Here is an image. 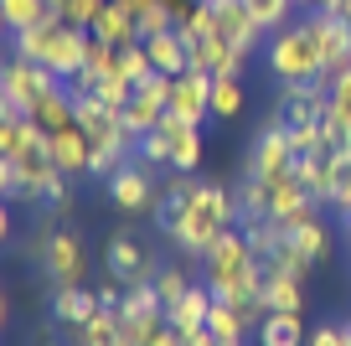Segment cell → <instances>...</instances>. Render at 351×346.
<instances>
[{"label":"cell","instance_id":"1","mask_svg":"<svg viewBox=\"0 0 351 346\" xmlns=\"http://www.w3.org/2000/svg\"><path fill=\"white\" fill-rule=\"evenodd\" d=\"M228 227H238V192H228V186H217V181H191V202L181 207V217L171 222L165 238L186 253V259L202 264V253H207Z\"/></svg>","mask_w":351,"mask_h":346},{"label":"cell","instance_id":"2","mask_svg":"<svg viewBox=\"0 0 351 346\" xmlns=\"http://www.w3.org/2000/svg\"><path fill=\"white\" fill-rule=\"evenodd\" d=\"M88 26H73L67 16H47V21H36V26H26V32H16L11 36V52L16 57H26V62H42V67H52L62 83H73L77 73L88 67Z\"/></svg>","mask_w":351,"mask_h":346},{"label":"cell","instance_id":"3","mask_svg":"<svg viewBox=\"0 0 351 346\" xmlns=\"http://www.w3.org/2000/svg\"><path fill=\"white\" fill-rule=\"evenodd\" d=\"M263 62H269V73H274L279 83H315V78H326V57H320V36H315V26H310V16L269 32Z\"/></svg>","mask_w":351,"mask_h":346},{"label":"cell","instance_id":"4","mask_svg":"<svg viewBox=\"0 0 351 346\" xmlns=\"http://www.w3.org/2000/svg\"><path fill=\"white\" fill-rule=\"evenodd\" d=\"M36 253H42V274L52 290H67V284H83L88 274V249L73 227H47L36 238Z\"/></svg>","mask_w":351,"mask_h":346},{"label":"cell","instance_id":"5","mask_svg":"<svg viewBox=\"0 0 351 346\" xmlns=\"http://www.w3.org/2000/svg\"><path fill=\"white\" fill-rule=\"evenodd\" d=\"M124 114V130L140 140V135H150V130H160V119L171 114V78L165 73H150L145 83H134V93H130V104L119 108Z\"/></svg>","mask_w":351,"mask_h":346},{"label":"cell","instance_id":"6","mask_svg":"<svg viewBox=\"0 0 351 346\" xmlns=\"http://www.w3.org/2000/svg\"><path fill=\"white\" fill-rule=\"evenodd\" d=\"M295 140H289V124L285 119H269L258 130V140H253V150H248V176L253 181H274V176H285V171H295Z\"/></svg>","mask_w":351,"mask_h":346},{"label":"cell","instance_id":"7","mask_svg":"<svg viewBox=\"0 0 351 346\" xmlns=\"http://www.w3.org/2000/svg\"><path fill=\"white\" fill-rule=\"evenodd\" d=\"M52 78H57L52 67L26 62V57H16V52H11V62L0 67V114H26V104H32V98L42 93Z\"/></svg>","mask_w":351,"mask_h":346},{"label":"cell","instance_id":"8","mask_svg":"<svg viewBox=\"0 0 351 346\" xmlns=\"http://www.w3.org/2000/svg\"><path fill=\"white\" fill-rule=\"evenodd\" d=\"M109 202L119 207L124 217H140V212H155L160 207V186H155V171L140 161H130L124 171L109 176Z\"/></svg>","mask_w":351,"mask_h":346},{"label":"cell","instance_id":"9","mask_svg":"<svg viewBox=\"0 0 351 346\" xmlns=\"http://www.w3.org/2000/svg\"><path fill=\"white\" fill-rule=\"evenodd\" d=\"M171 114L186 124H207L212 119V73L186 67V73L171 78Z\"/></svg>","mask_w":351,"mask_h":346},{"label":"cell","instance_id":"10","mask_svg":"<svg viewBox=\"0 0 351 346\" xmlns=\"http://www.w3.org/2000/svg\"><path fill=\"white\" fill-rule=\"evenodd\" d=\"M104 269H109L114 279H124V284H145V279H155V269H160V264H150L145 243L119 227V233L109 238V249H104Z\"/></svg>","mask_w":351,"mask_h":346},{"label":"cell","instance_id":"11","mask_svg":"<svg viewBox=\"0 0 351 346\" xmlns=\"http://www.w3.org/2000/svg\"><path fill=\"white\" fill-rule=\"evenodd\" d=\"M212 32H217L228 47H238L243 57H253V47H258L263 26L253 21V11L243 5V0H217V5H212Z\"/></svg>","mask_w":351,"mask_h":346},{"label":"cell","instance_id":"12","mask_svg":"<svg viewBox=\"0 0 351 346\" xmlns=\"http://www.w3.org/2000/svg\"><path fill=\"white\" fill-rule=\"evenodd\" d=\"M310 26L320 36V57H326V78L351 67V21L346 16H330V11H310Z\"/></svg>","mask_w":351,"mask_h":346},{"label":"cell","instance_id":"13","mask_svg":"<svg viewBox=\"0 0 351 346\" xmlns=\"http://www.w3.org/2000/svg\"><path fill=\"white\" fill-rule=\"evenodd\" d=\"M47 150H52L57 171H67V176H88V161H93V140H88V130H83L77 119L47 135Z\"/></svg>","mask_w":351,"mask_h":346},{"label":"cell","instance_id":"14","mask_svg":"<svg viewBox=\"0 0 351 346\" xmlns=\"http://www.w3.org/2000/svg\"><path fill=\"white\" fill-rule=\"evenodd\" d=\"M326 135H330V145H346L351 140V67H341V73H330L326 78Z\"/></svg>","mask_w":351,"mask_h":346},{"label":"cell","instance_id":"15","mask_svg":"<svg viewBox=\"0 0 351 346\" xmlns=\"http://www.w3.org/2000/svg\"><path fill=\"white\" fill-rule=\"evenodd\" d=\"M160 130H165V140H171V171L191 176L202 165V124H186V119H176V114H165Z\"/></svg>","mask_w":351,"mask_h":346},{"label":"cell","instance_id":"16","mask_svg":"<svg viewBox=\"0 0 351 346\" xmlns=\"http://www.w3.org/2000/svg\"><path fill=\"white\" fill-rule=\"evenodd\" d=\"M212 300H217V295H212V284H191L186 295H181V300L171 305V325L181 336H197V331H207V315H212Z\"/></svg>","mask_w":351,"mask_h":346},{"label":"cell","instance_id":"17","mask_svg":"<svg viewBox=\"0 0 351 346\" xmlns=\"http://www.w3.org/2000/svg\"><path fill=\"white\" fill-rule=\"evenodd\" d=\"M295 171H300V181L310 186V196H315L320 207H330L336 202V150H320V155H300L295 161Z\"/></svg>","mask_w":351,"mask_h":346},{"label":"cell","instance_id":"18","mask_svg":"<svg viewBox=\"0 0 351 346\" xmlns=\"http://www.w3.org/2000/svg\"><path fill=\"white\" fill-rule=\"evenodd\" d=\"M145 47H150L155 73H165V78H176V73H186V67H191V47H186V36H181V26L145 36Z\"/></svg>","mask_w":351,"mask_h":346},{"label":"cell","instance_id":"19","mask_svg":"<svg viewBox=\"0 0 351 346\" xmlns=\"http://www.w3.org/2000/svg\"><path fill=\"white\" fill-rule=\"evenodd\" d=\"M88 32H93V36H104V42H114V47L145 42V36H140V16H134L130 5H124V0H109V5L99 11V21L88 26Z\"/></svg>","mask_w":351,"mask_h":346},{"label":"cell","instance_id":"20","mask_svg":"<svg viewBox=\"0 0 351 346\" xmlns=\"http://www.w3.org/2000/svg\"><path fill=\"white\" fill-rule=\"evenodd\" d=\"M67 341H73V346H130V341H124V325H119V310H104V305L88 315L83 325H73Z\"/></svg>","mask_w":351,"mask_h":346},{"label":"cell","instance_id":"21","mask_svg":"<svg viewBox=\"0 0 351 346\" xmlns=\"http://www.w3.org/2000/svg\"><path fill=\"white\" fill-rule=\"evenodd\" d=\"M305 315L300 310H263L258 321V346H305Z\"/></svg>","mask_w":351,"mask_h":346},{"label":"cell","instance_id":"22","mask_svg":"<svg viewBox=\"0 0 351 346\" xmlns=\"http://www.w3.org/2000/svg\"><path fill=\"white\" fill-rule=\"evenodd\" d=\"M93 310H99V295H93V290H83V284L52 290V321H57V325H67V331H73V325H83Z\"/></svg>","mask_w":351,"mask_h":346},{"label":"cell","instance_id":"23","mask_svg":"<svg viewBox=\"0 0 351 346\" xmlns=\"http://www.w3.org/2000/svg\"><path fill=\"white\" fill-rule=\"evenodd\" d=\"M207 331L217 336L222 346H243V341H248V331H253V321L232 300H222V295H217V300H212V315H207Z\"/></svg>","mask_w":351,"mask_h":346},{"label":"cell","instance_id":"24","mask_svg":"<svg viewBox=\"0 0 351 346\" xmlns=\"http://www.w3.org/2000/svg\"><path fill=\"white\" fill-rule=\"evenodd\" d=\"M300 284H305V274L263 269V310H300Z\"/></svg>","mask_w":351,"mask_h":346},{"label":"cell","instance_id":"25","mask_svg":"<svg viewBox=\"0 0 351 346\" xmlns=\"http://www.w3.org/2000/svg\"><path fill=\"white\" fill-rule=\"evenodd\" d=\"M289 243L300 249V259H305V264H326L330 259V227L320 222V212L305 217L300 227H289Z\"/></svg>","mask_w":351,"mask_h":346},{"label":"cell","instance_id":"26","mask_svg":"<svg viewBox=\"0 0 351 346\" xmlns=\"http://www.w3.org/2000/svg\"><path fill=\"white\" fill-rule=\"evenodd\" d=\"M36 140H47L42 130H36L32 119H26V114H0V155H21V150H32Z\"/></svg>","mask_w":351,"mask_h":346},{"label":"cell","instance_id":"27","mask_svg":"<svg viewBox=\"0 0 351 346\" xmlns=\"http://www.w3.org/2000/svg\"><path fill=\"white\" fill-rule=\"evenodd\" d=\"M52 16V5L47 0H0V21H5V32H26V26H36V21H47Z\"/></svg>","mask_w":351,"mask_h":346},{"label":"cell","instance_id":"28","mask_svg":"<svg viewBox=\"0 0 351 346\" xmlns=\"http://www.w3.org/2000/svg\"><path fill=\"white\" fill-rule=\"evenodd\" d=\"M243 104V78H212V119H238Z\"/></svg>","mask_w":351,"mask_h":346},{"label":"cell","instance_id":"29","mask_svg":"<svg viewBox=\"0 0 351 346\" xmlns=\"http://www.w3.org/2000/svg\"><path fill=\"white\" fill-rule=\"evenodd\" d=\"M134 161L150 165V171H171V140H165V130H150L134 140Z\"/></svg>","mask_w":351,"mask_h":346},{"label":"cell","instance_id":"30","mask_svg":"<svg viewBox=\"0 0 351 346\" xmlns=\"http://www.w3.org/2000/svg\"><path fill=\"white\" fill-rule=\"evenodd\" d=\"M124 315H165V300H160V290H155V279H145V284H130L124 290V305H119Z\"/></svg>","mask_w":351,"mask_h":346},{"label":"cell","instance_id":"31","mask_svg":"<svg viewBox=\"0 0 351 346\" xmlns=\"http://www.w3.org/2000/svg\"><path fill=\"white\" fill-rule=\"evenodd\" d=\"M253 11V21L263 26V32H279V26L295 21V0H243Z\"/></svg>","mask_w":351,"mask_h":346},{"label":"cell","instance_id":"32","mask_svg":"<svg viewBox=\"0 0 351 346\" xmlns=\"http://www.w3.org/2000/svg\"><path fill=\"white\" fill-rule=\"evenodd\" d=\"M155 290H160L165 310H171V305L181 300V295H186V290H191V274L181 269V264H160V269H155Z\"/></svg>","mask_w":351,"mask_h":346},{"label":"cell","instance_id":"33","mask_svg":"<svg viewBox=\"0 0 351 346\" xmlns=\"http://www.w3.org/2000/svg\"><path fill=\"white\" fill-rule=\"evenodd\" d=\"M119 73L130 78V83H145V78L155 73V62H150V47H145V42L119 47Z\"/></svg>","mask_w":351,"mask_h":346},{"label":"cell","instance_id":"34","mask_svg":"<svg viewBox=\"0 0 351 346\" xmlns=\"http://www.w3.org/2000/svg\"><path fill=\"white\" fill-rule=\"evenodd\" d=\"M104 5H109V0H67V5H62V16H67L73 26H93Z\"/></svg>","mask_w":351,"mask_h":346},{"label":"cell","instance_id":"35","mask_svg":"<svg viewBox=\"0 0 351 346\" xmlns=\"http://www.w3.org/2000/svg\"><path fill=\"white\" fill-rule=\"evenodd\" d=\"M305 346H351V325H315Z\"/></svg>","mask_w":351,"mask_h":346},{"label":"cell","instance_id":"36","mask_svg":"<svg viewBox=\"0 0 351 346\" xmlns=\"http://www.w3.org/2000/svg\"><path fill=\"white\" fill-rule=\"evenodd\" d=\"M310 11H330V16H346V0H310L305 5V16Z\"/></svg>","mask_w":351,"mask_h":346},{"label":"cell","instance_id":"37","mask_svg":"<svg viewBox=\"0 0 351 346\" xmlns=\"http://www.w3.org/2000/svg\"><path fill=\"white\" fill-rule=\"evenodd\" d=\"M186 346H222L212 331H197V336H186Z\"/></svg>","mask_w":351,"mask_h":346},{"label":"cell","instance_id":"38","mask_svg":"<svg viewBox=\"0 0 351 346\" xmlns=\"http://www.w3.org/2000/svg\"><path fill=\"white\" fill-rule=\"evenodd\" d=\"M124 5H130L134 16H145V11H155V5H160V0H124Z\"/></svg>","mask_w":351,"mask_h":346},{"label":"cell","instance_id":"39","mask_svg":"<svg viewBox=\"0 0 351 346\" xmlns=\"http://www.w3.org/2000/svg\"><path fill=\"white\" fill-rule=\"evenodd\" d=\"M341 222H346V243H351V217H341Z\"/></svg>","mask_w":351,"mask_h":346},{"label":"cell","instance_id":"40","mask_svg":"<svg viewBox=\"0 0 351 346\" xmlns=\"http://www.w3.org/2000/svg\"><path fill=\"white\" fill-rule=\"evenodd\" d=\"M346 21H351V0H346Z\"/></svg>","mask_w":351,"mask_h":346},{"label":"cell","instance_id":"41","mask_svg":"<svg viewBox=\"0 0 351 346\" xmlns=\"http://www.w3.org/2000/svg\"><path fill=\"white\" fill-rule=\"evenodd\" d=\"M212 5H217V0H212Z\"/></svg>","mask_w":351,"mask_h":346}]
</instances>
